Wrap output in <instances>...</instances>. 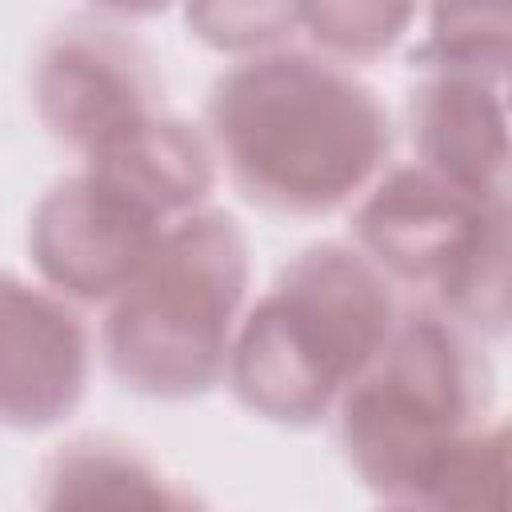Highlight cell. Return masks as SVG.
<instances>
[{"instance_id": "1", "label": "cell", "mask_w": 512, "mask_h": 512, "mask_svg": "<svg viewBox=\"0 0 512 512\" xmlns=\"http://www.w3.org/2000/svg\"><path fill=\"white\" fill-rule=\"evenodd\" d=\"M212 120L248 196L296 212L344 200L380 152V112L368 92L300 56L236 68L216 88Z\"/></svg>"}, {"instance_id": "2", "label": "cell", "mask_w": 512, "mask_h": 512, "mask_svg": "<svg viewBox=\"0 0 512 512\" xmlns=\"http://www.w3.org/2000/svg\"><path fill=\"white\" fill-rule=\"evenodd\" d=\"M388 328V296L340 248L308 252L252 316L240 344V392L272 416L324 404Z\"/></svg>"}, {"instance_id": "3", "label": "cell", "mask_w": 512, "mask_h": 512, "mask_svg": "<svg viewBox=\"0 0 512 512\" xmlns=\"http://www.w3.org/2000/svg\"><path fill=\"white\" fill-rule=\"evenodd\" d=\"M232 220H188L144 256L112 316V360L152 392L200 388L216 364L244 280Z\"/></svg>"}, {"instance_id": "4", "label": "cell", "mask_w": 512, "mask_h": 512, "mask_svg": "<svg viewBox=\"0 0 512 512\" xmlns=\"http://www.w3.org/2000/svg\"><path fill=\"white\" fill-rule=\"evenodd\" d=\"M148 224L152 204L120 180H76L40 216V260L64 288L104 296L128 284L152 252Z\"/></svg>"}, {"instance_id": "5", "label": "cell", "mask_w": 512, "mask_h": 512, "mask_svg": "<svg viewBox=\"0 0 512 512\" xmlns=\"http://www.w3.org/2000/svg\"><path fill=\"white\" fill-rule=\"evenodd\" d=\"M84 340L76 320L16 280H0V412L48 420L80 388Z\"/></svg>"}, {"instance_id": "6", "label": "cell", "mask_w": 512, "mask_h": 512, "mask_svg": "<svg viewBox=\"0 0 512 512\" xmlns=\"http://www.w3.org/2000/svg\"><path fill=\"white\" fill-rule=\"evenodd\" d=\"M300 0H196V16L216 44H252L276 36Z\"/></svg>"}, {"instance_id": "7", "label": "cell", "mask_w": 512, "mask_h": 512, "mask_svg": "<svg viewBox=\"0 0 512 512\" xmlns=\"http://www.w3.org/2000/svg\"><path fill=\"white\" fill-rule=\"evenodd\" d=\"M300 8H308L312 28H320L332 44H348V48L380 40V36L388 40L396 28V16H388L384 8H376L368 0H300Z\"/></svg>"}, {"instance_id": "8", "label": "cell", "mask_w": 512, "mask_h": 512, "mask_svg": "<svg viewBox=\"0 0 512 512\" xmlns=\"http://www.w3.org/2000/svg\"><path fill=\"white\" fill-rule=\"evenodd\" d=\"M104 4H112V8H156V4H164V0H104Z\"/></svg>"}]
</instances>
